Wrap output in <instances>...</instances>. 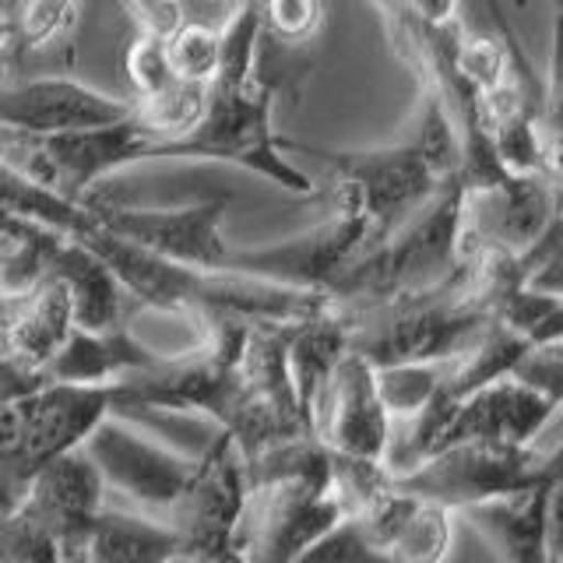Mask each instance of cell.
<instances>
[{"mask_svg": "<svg viewBox=\"0 0 563 563\" xmlns=\"http://www.w3.org/2000/svg\"><path fill=\"white\" fill-rule=\"evenodd\" d=\"M324 22L321 0H261V46L299 49Z\"/></svg>", "mask_w": 563, "mask_h": 563, "instance_id": "cell-26", "label": "cell"}, {"mask_svg": "<svg viewBox=\"0 0 563 563\" xmlns=\"http://www.w3.org/2000/svg\"><path fill=\"white\" fill-rule=\"evenodd\" d=\"M515 4H518V8H521V4H525V0H515Z\"/></svg>", "mask_w": 563, "mask_h": 563, "instance_id": "cell-35", "label": "cell"}, {"mask_svg": "<svg viewBox=\"0 0 563 563\" xmlns=\"http://www.w3.org/2000/svg\"><path fill=\"white\" fill-rule=\"evenodd\" d=\"M11 8H14V0H0V14H11Z\"/></svg>", "mask_w": 563, "mask_h": 563, "instance_id": "cell-34", "label": "cell"}, {"mask_svg": "<svg viewBox=\"0 0 563 563\" xmlns=\"http://www.w3.org/2000/svg\"><path fill=\"white\" fill-rule=\"evenodd\" d=\"M457 211H462V176H451L412 219H405L374 251L349 264V272L328 292V303L374 307L444 286L457 272Z\"/></svg>", "mask_w": 563, "mask_h": 563, "instance_id": "cell-4", "label": "cell"}, {"mask_svg": "<svg viewBox=\"0 0 563 563\" xmlns=\"http://www.w3.org/2000/svg\"><path fill=\"white\" fill-rule=\"evenodd\" d=\"M444 366H448V360L444 363H405V366L374 369L377 395L384 401L387 416H391V427L427 409L437 395V387H440V377H444Z\"/></svg>", "mask_w": 563, "mask_h": 563, "instance_id": "cell-24", "label": "cell"}, {"mask_svg": "<svg viewBox=\"0 0 563 563\" xmlns=\"http://www.w3.org/2000/svg\"><path fill=\"white\" fill-rule=\"evenodd\" d=\"M166 563H243V550L236 553H225V556H201V553H187V550H176Z\"/></svg>", "mask_w": 563, "mask_h": 563, "instance_id": "cell-31", "label": "cell"}, {"mask_svg": "<svg viewBox=\"0 0 563 563\" xmlns=\"http://www.w3.org/2000/svg\"><path fill=\"white\" fill-rule=\"evenodd\" d=\"M180 539L169 525L128 515V510H99L85 536V563H166Z\"/></svg>", "mask_w": 563, "mask_h": 563, "instance_id": "cell-21", "label": "cell"}, {"mask_svg": "<svg viewBox=\"0 0 563 563\" xmlns=\"http://www.w3.org/2000/svg\"><path fill=\"white\" fill-rule=\"evenodd\" d=\"M81 451L96 465L106 489L123 493L155 521H166L194 468V457L155 444L117 416H106Z\"/></svg>", "mask_w": 563, "mask_h": 563, "instance_id": "cell-10", "label": "cell"}, {"mask_svg": "<svg viewBox=\"0 0 563 563\" xmlns=\"http://www.w3.org/2000/svg\"><path fill=\"white\" fill-rule=\"evenodd\" d=\"M251 504V479L240 448L225 433L194 457L190 479L169 507V525L180 550L201 556H225L243 550V518Z\"/></svg>", "mask_w": 563, "mask_h": 563, "instance_id": "cell-7", "label": "cell"}, {"mask_svg": "<svg viewBox=\"0 0 563 563\" xmlns=\"http://www.w3.org/2000/svg\"><path fill=\"white\" fill-rule=\"evenodd\" d=\"M286 152H303L324 166L331 176L334 201L349 205L366 225L369 251L412 219L433 194L457 176L462 152L451 120L433 96H422L412 131L395 145L363 148V152H328L303 141L282 137Z\"/></svg>", "mask_w": 563, "mask_h": 563, "instance_id": "cell-1", "label": "cell"}, {"mask_svg": "<svg viewBox=\"0 0 563 563\" xmlns=\"http://www.w3.org/2000/svg\"><path fill=\"white\" fill-rule=\"evenodd\" d=\"M342 317L349 352L374 369L405 363H444L465 352L493 324V307L465 264L444 286L387 299L374 307H331Z\"/></svg>", "mask_w": 563, "mask_h": 563, "instance_id": "cell-2", "label": "cell"}, {"mask_svg": "<svg viewBox=\"0 0 563 563\" xmlns=\"http://www.w3.org/2000/svg\"><path fill=\"white\" fill-rule=\"evenodd\" d=\"M8 307H11V299L4 296V286H0V331H4V321H8Z\"/></svg>", "mask_w": 563, "mask_h": 563, "instance_id": "cell-32", "label": "cell"}, {"mask_svg": "<svg viewBox=\"0 0 563 563\" xmlns=\"http://www.w3.org/2000/svg\"><path fill=\"white\" fill-rule=\"evenodd\" d=\"M556 497L560 483H545L515 497L457 510L486 539L497 563H560L556 560Z\"/></svg>", "mask_w": 563, "mask_h": 563, "instance_id": "cell-15", "label": "cell"}, {"mask_svg": "<svg viewBox=\"0 0 563 563\" xmlns=\"http://www.w3.org/2000/svg\"><path fill=\"white\" fill-rule=\"evenodd\" d=\"M11 81V25L8 14H0V85Z\"/></svg>", "mask_w": 563, "mask_h": 563, "instance_id": "cell-30", "label": "cell"}, {"mask_svg": "<svg viewBox=\"0 0 563 563\" xmlns=\"http://www.w3.org/2000/svg\"><path fill=\"white\" fill-rule=\"evenodd\" d=\"M349 352L345 342V328L342 317L331 307L324 313L310 317V321H299L286 334V374L289 387L296 398V409L303 416V422L313 430V412L321 391L331 377V369L339 366V360Z\"/></svg>", "mask_w": 563, "mask_h": 563, "instance_id": "cell-20", "label": "cell"}, {"mask_svg": "<svg viewBox=\"0 0 563 563\" xmlns=\"http://www.w3.org/2000/svg\"><path fill=\"white\" fill-rule=\"evenodd\" d=\"M556 409H560V398L542 395L536 387H528L518 377L507 374L457 401V409L444 422V433H440L437 448H451V444L525 448V444H536L539 430L556 416Z\"/></svg>", "mask_w": 563, "mask_h": 563, "instance_id": "cell-13", "label": "cell"}, {"mask_svg": "<svg viewBox=\"0 0 563 563\" xmlns=\"http://www.w3.org/2000/svg\"><path fill=\"white\" fill-rule=\"evenodd\" d=\"M141 40L169 43L187 22L180 0H120Z\"/></svg>", "mask_w": 563, "mask_h": 563, "instance_id": "cell-27", "label": "cell"}, {"mask_svg": "<svg viewBox=\"0 0 563 563\" xmlns=\"http://www.w3.org/2000/svg\"><path fill=\"white\" fill-rule=\"evenodd\" d=\"M545 483H560V454L539 451L536 444H451L437 448L405 475H391L398 493L437 504L451 515Z\"/></svg>", "mask_w": 563, "mask_h": 563, "instance_id": "cell-5", "label": "cell"}, {"mask_svg": "<svg viewBox=\"0 0 563 563\" xmlns=\"http://www.w3.org/2000/svg\"><path fill=\"white\" fill-rule=\"evenodd\" d=\"M78 22V0H14L11 25V78L35 53H49L70 40Z\"/></svg>", "mask_w": 563, "mask_h": 563, "instance_id": "cell-22", "label": "cell"}, {"mask_svg": "<svg viewBox=\"0 0 563 563\" xmlns=\"http://www.w3.org/2000/svg\"><path fill=\"white\" fill-rule=\"evenodd\" d=\"M22 507L46 525L57 545H78L106 507V486L85 451H70L32 475L22 493Z\"/></svg>", "mask_w": 563, "mask_h": 563, "instance_id": "cell-16", "label": "cell"}, {"mask_svg": "<svg viewBox=\"0 0 563 563\" xmlns=\"http://www.w3.org/2000/svg\"><path fill=\"white\" fill-rule=\"evenodd\" d=\"M398 4L409 11L416 22L430 29H448L457 22V0H398Z\"/></svg>", "mask_w": 563, "mask_h": 563, "instance_id": "cell-29", "label": "cell"}, {"mask_svg": "<svg viewBox=\"0 0 563 563\" xmlns=\"http://www.w3.org/2000/svg\"><path fill=\"white\" fill-rule=\"evenodd\" d=\"M493 321L528 345H553L563 328V292L521 286L504 299Z\"/></svg>", "mask_w": 563, "mask_h": 563, "instance_id": "cell-23", "label": "cell"}, {"mask_svg": "<svg viewBox=\"0 0 563 563\" xmlns=\"http://www.w3.org/2000/svg\"><path fill=\"white\" fill-rule=\"evenodd\" d=\"M369 251V236L363 219L349 205L334 201V211L321 222L278 243L261 246H233L229 254V275H246L272 282V286L303 289L328 296L349 264Z\"/></svg>", "mask_w": 563, "mask_h": 563, "instance_id": "cell-9", "label": "cell"}, {"mask_svg": "<svg viewBox=\"0 0 563 563\" xmlns=\"http://www.w3.org/2000/svg\"><path fill=\"white\" fill-rule=\"evenodd\" d=\"M134 113L131 99L75 81L64 70L35 78H11L0 85V134L57 137L75 131L110 128Z\"/></svg>", "mask_w": 563, "mask_h": 563, "instance_id": "cell-11", "label": "cell"}, {"mask_svg": "<svg viewBox=\"0 0 563 563\" xmlns=\"http://www.w3.org/2000/svg\"><path fill=\"white\" fill-rule=\"evenodd\" d=\"M70 328H75V303H70L67 286L57 278H43L40 286L8 307V321L0 331V356L43 374L46 363L67 342Z\"/></svg>", "mask_w": 563, "mask_h": 563, "instance_id": "cell-18", "label": "cell"}, {"mask_svg": "<svg viewBox=\"0 0 563 563\" xmlns=\"http://www.w3.org/2000/svg\"><path fill=\"white\" fill-rule=\"evenodd\" d=\"M198 4H205V8H225V14H229V8H233L236 0H198Z\"/></svg>", "mask_w": 563, "mask_h": 563, "instance_id": "cell-33", "label": "cell"}, {"mask_svg": "<svg viewBox=\"0 0 563 563\" xmlns=\"http://www.w3.org/2000/svg\"><path fill=\"white\" fill-rule=\"evenodd\" d=\"M349 518L360 525L377 563H444L454 542L451 510L416 500L395 486Z\"/></svg>", "mask_w": 563, "mask_h": 563, "instance_id": "cell-14", "label": "cell"}, {"mask_svg": "<svg viewBox=\"0 0 563 563\" xmlns=\"http://www.w3.org/2000/svg\"><path fill=\"white\" fill-rule=\"evenodd\" d=\"M92 219L120 240H128L155 257H166L173 264H184L194 272H219L229 275V254L233 243L222 233V219L229 198H205L184 208H137L117 205L102 198L81 201Z\"/></svg>", "mask_w": 563, "mask_h": 563, "instance_id": "cell-8", "label": "cell"}, {"mask_svg": "<svg viewBox=\"0 0 563 563\" xmlns=\"http://www.w3.org/2000/svg\"><path fill=\"white\" fill-rule=\"evenodd\" d=\"M43 278H57L67 286L70 303H75V328L113 331L123 324V292L117 278L92 251L49 225H43Z\"/></svg>", "mask_w": 563, "mask_h": 563, "instance_id": "cell-17", "label": "cell"}, {"mask_svg": "<svg viewBox=\"0 0 563 563\" xmlns=\"http://www.w3.org/2000/svg\"><path fill=\"white\" fill-rule=\"evenodd\" d=\"M510 377H518L521 384L536 387V391L560 398V380H563V345H532L518 360V366L510 369Z\"/></svg>", "mask_w": 563, "mask_h": 563, "instance_id": "cell-28", "label": "cell"}, {"mask_svg": "<svg viewBox=\"0 0 563 563\" xmlns=\"http://www.w3.org/2000/svg\"><path fill=\"white\" fill-rule=\"evenodd\" d=\"M282 78L264 64L246 81L216 78L205 96L198 120L184 134L155 141L148 163L176 158V163H229L251 169L289 194H313V180L282 148L275 134V96Z\"/></svg>", "mask_w": 563, "mask_h": 563, "instance_id": "cell-3", "label": "cell"}, {"mask_svg": "<svg viewBox=\"0 0 563 563\" xmlns=\"http://www.w3.org/2000/svg\"><path fill=\"white\" fill-rule=\"evenodd\" d=\"M158 360V352H152L145 342H137L128 331V324H120L113 331H81L70 328L67 342L60 352L46 363L43 377L46 384H81V387H102L117 384L123 377L148 369Z\"/></svg>", "mask_w": 563, "mask_h": 563, "instance_id": "cell-19", "label": "cell"}, {"mask_svg": "<svg viewBox=\"0 0 563 563\" xmlns=\"http://www.w3.org/2000/svg\"><path fill=\"white\" fill-rule=\"evenodd\" d=\"M222 60L219 25L208 22H184L180 32L166 43V64L176 81L194 88H211Z\"/></svg>", "mask_w": 563, "mask_h": 563, "instance_id": "cell-25", "label": "cell"}, {"mask_svg": "<svg viewBox=\"0 0 563 563\" xmlns=\"http://www.w3.org/2000/svg\"><path fill=\"white\" fill-rule=\"evenodd\" d=\"M317 440L342 457L384 462L391 444V416L377 395L374 366L356 352H345L321 391L313 412Z\"/></svg>", "mask_w": 563, "mask_h": 563, "instance_id": "cell-12", "label": "cell"}, {"mask_svg": "<svg viewBox=\"0 0 563 563\" xmlns=\"http://www.w3.org/2000/svg\"><path fill=\"white\" fill-rule=\"evenodd\" d=\"M560 229V180L542 173H497L483 184H462L457 261L525 257Z\"/></svg>", "mask_w": 563, "mask_h": 563, "instance_id": "cell-6", "label": "cell"}]
</instances>
